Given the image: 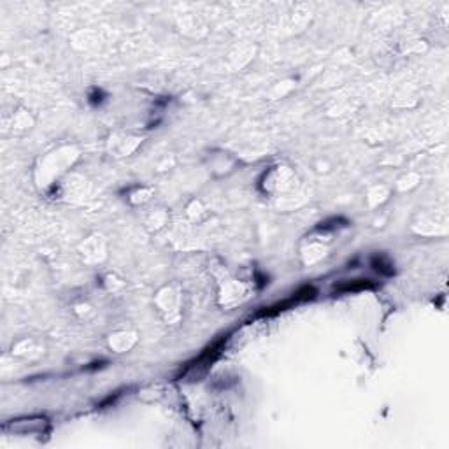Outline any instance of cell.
<instances>
[{"label": "cell", "mask_w": 449, "mask_h": 449, "mask_svg": "<svg viewBox=\"0 0 449 449\" xmlns=\"http://www.w3.org/2000/svg\"><path fill=\"white\" fill-rule=\"evenodd\" d=\"M334 288L337 291H344V293H349V291H362V290H367V288H374V284L370 283L369 279H353L351 283L335 284Z\"/></svg>", "instance_id": "obj_1"}, {"label": "cell", "mask_w": 449, "mask_h": 449, "mask_svg": "<svg viewBox=\"0 0 449 449\" xmlns=\"http://www.w3.org/2000/svg\"><path fill=\"white\" fill-rule=\"evenodd\" d=\"M372 265H374V269L378 270V272H381V274H392L393 272V265L390 262H386L383 256H374Z\"/></svg>", "instance_id": "obj_2"}]
</instances>
